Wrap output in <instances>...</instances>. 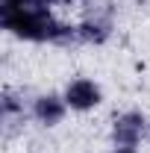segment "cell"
I'll use <instances>...</instances> for the list:
<instances>
[{
  "label": "cell",
  "mask_w": 150,
  "mask_h": 153,
  "mask_svg": "<svg viewBox=\"0 0 150 153\" xmlns=\"http://www.w3.org/2000/svg\"><path fill=\"white\" fill-rule=\"evenodd\" d=\"M65 109H68L65 97H56V94H41L33 103V115H36L38 124H44V127H56L59 121L65 118Z\"/></svg>",
  "instance_id": "cell-5"
},
{
  "label": "cell",
  "mask_w": 150,
  "mask_h": 153,
  "mask_svg": "<svg viewBox=\"0 0 150 153\" xmlns=\"http://www.w3.org/2000/svg\"><path fill=\"white\" fill-rule=\"evenodd\" d=\"M100 100H103V91H100V85L94 82V79H85V76H76L68 82V88H65V103L76 109V112H88L94 106H100Z\"/></svg>",
  "instance_id": "cell-3"
},
{
  "label": "cell",
  "mask_w": 150,
  "mask_h": 153,
  "mask_svg": "<svg viewBox=\"0 0 150 153\" xmlns=\"http://www.w3.org/2000/svg\"><path fill=\"white\" fill-rule=\"evenodd\" d=\"M38 0H0V6L3 9H24V6H33Z\"/></svg>",
  "instance_id": "cell-6"
},
{
  "label": "cell",
  "mask_w": 150,
  "mask_h": 153,
  "mask_svg": "<svg viewBox=\"0 0 150 153\" xmlns=\"http://www.w3.org/2000/svg\"><path fill=\"white\" fill-rule=\"evenodd\" d=\"M76 36L85 44H103L106 38L112 36V21L106 15H100V12H88L85 18L76 24Z\"/></svg>",
  "instance_id": "cell-4"
},
{
  "label": "cell",
  "mask_w": 150,
  "mask_h": 153,
  "mask_svg": "<svg viewBox=\"0 0 150 153\" xmlns=\"http://www.w3.org/2000/svg\"><path fill=\"white\" fill-rule=\"evenodd\" d=\"M112 153H135L132 147H118V150H112Z\"/></svg>",
  "instance_id": "cell-8"
},
{
  "label": "cell",
  "mask_w": 150,
  "mask_h": 153,
  "mask_svg": "<svg viewBox=\"0 0 150 153\" xmlns=\"http://www.w3.org/2000/svg\"><path fill=\"white\" fill-rule=\"evenodd\" d=\"M38 3H44V6H53V3H71V0H38Z\"/></svg>",
  "instance_id": "cell-7"
},
{
  "label": "cell",
  "mask_w": 150,
  "mask_h": 153,
  "mask_svg": "<svg viewBox=\"0 0 150 153\" xmlns=\"http://www.w3.org/2000/svg\"><path fill=\"white\" fill-rule=\"evenodd\" d=\"M0 24H3V30H9L15 38H24V41H53V44L79 41L76 27L56 21L44 3H33L24 9H3L0 6Z\"/></svg>",
  "instance_id": "cell-1"
},
{
  "label": "cell",
  "mask_w": 150,
  "mask_h": 153,
  "mask_svg": "<svg viewBox=\"0 0 150 153\" xmlns=\"http://www.w3.org/2000/svg\"><path fill=\"white\" fill-rule=\"evenodd\" d=\"M147 133V118L141 112H124L112 121V141L118 147H135Z\"/></svg>",
  "instance_id": "cell-2"
}]
</instances>
